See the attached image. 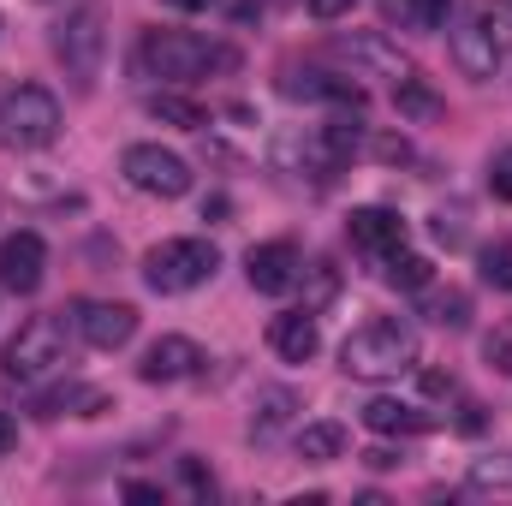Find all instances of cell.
<instances>
[{
	"label": "cell",
	"instance_id": "obj_1",
	"mask_svg": "<svg viewBox=\"0 0 512 506\" xmlns=\"http://www.w3.org/2000/svg\"><path fill=\"white\" fill-rule=\"evenodd\" d=\"M411 364H417V328L399 322V316L364 322V328L346 334V346H340V370L358 376V381H393V376H405Z\"/></svg>",
	"mask_w": 512,
	"mask_h": 506
},
{
	"label": "cell",
	"instance_id": "obj_2",
	"mask_svg": "<svg viewBox=\"0 0 512 506\" xmlns=\"http://www.w3.org/2000/svg\"><path fill=\"white\" fill-rule=\"evenodd\" d=\"M137 60H143L149 78L191 84V78H203V72H215V66H233V48H215V42L191 36V30H149L143 48H137Z\"/></svg>",
	"mask_w": 512,
	"mask_h": 506
},
{
	"label": "cell",
	"instance_id": "obj_3",
	"mask_svg": "<svg viewBox=\"0 0 512 506\" xmlns=\"http://www.w3.org/2000/svg\"><path fill=\"white\" fill-rule=\"evenodd\" d=\"M60 370H66V322L60 316H30L0 352V376L18 381V387H36Z\"/></svg>",
	"mask_w": 512,
	"mask_h": 506
},
{
	"label": "cell",
	"instance_id": "obj_4",
	"mask_svg": "<svg viewBox=\"0 0 512 506\" xmlns=\"http://www.w3.org/2000/svg\"><path fill=\"white\" fill-rule=\"evenodd\" d=\"M507 42H512V18L495 0H471L453 24V60H459L465 78H495Z\"/></svg>",
	"mask_w": 512,
	"mask_h": 506
},
{
	"label": "cell",
	"instance_id": "obj_5",
	"mask_svg": "<svg viewBox=\"0 0 512 506\" xmlns=\"http://www.w3.org/2000/svg\"><path fill=\"white\" fill-rule=\"evenodd\" d=\"M215 268H221V251L209 245V239H167V245H155V251L143 256V280L155 286V292H197L203 280H215Z\"/></svg>",
	"mask_w": 512,
	"mask_h": 506
},
{
	"label": "cell",
	"instance_id": "obj_6",
	"mask_svg": "<svg viewBox=\"0 0 512 506\" xmlns=\"http://www.w3.org/2000/svg\"><path fill=\"white\" fill-rule=\"evenodd\" d=\"M60 137V102L42 84H24L0 102V143L6 149H48Z\"/></svg>",
	"mask_w": 512,
	"mask_h": 506
},
{
	"label": "cell",
	"instance_id": "obj_7",
	"mask_svg": "<svg viewBox=\"0 0 512 506\" xmlns=\"http://www.w3.org/2000/svg\"><path fill=\"white\" fill-rule=\"evenodd\" d=\"M102 48H108V30H102V6H78L60 30H54V54L66 60L72 84L90 90L96 72H102Z\"/></svg>",
	"mask_w": 512,
	"mask_h": 506
},
{
	"label": "cell",
	"instance_id": "obj_8",
	"mask_svg": "<svg viewBox=\"0 0 512 506\" xmlns=\"http://www.w3.org/2000/svg\"><path fill=\"white\" fill-rule=\"evenodd\" d=\"M120 173H126V185H137L143 197H185L191 191V167H185V155H173V149H161V143H131L126 155H120Z\"/></svg>",
	"mask_w": 512,
	"mask_h": 506
},
{
	"label": "cell",
	"instance_id": "obj_9",
	"mask_svg": "<svg viewBox=\"0 0 512 506\" xmlns=\"http://www.w3.org/2000/svg\"><path fill=\"white\" fill-rule=\"evenodd\" d=\"M72 328H78L84 346H96V352H120V346H131V334H137V310H131V304L84 298V304H72Z\"/></svg>",
	"mask_w": 512,
	"mask_h": 506
},
{
	"label": "cell",
	"instance_id": "obj_10",
	"mask_svg": "<svg viewBox=\"0 0 512 506\" xmlns=\"http://www.w3.org/2000/svg\"><path fill=\"white\" fill-rule=\"evenodd\" d=\"M334 54H340L352 72H364V78H393V84H399V78H411V60H405V54L387 42L382 30H358V36H340V42H334Z\"/></svg>",
	"mask_w": 512,
	"mask_h": 506
},
{
	"label": "cell",
	"instance_id": "obj_11",
	"mask_svg": "<svg viewBox=\"0 0 512 506\" xmlns=\"http://www.w3.org/2000/svg\"><path fill=\"white\" fill-rule=\"evenodd\" d=\"M245 274H251V286H256V292L280 298V292H292V286L304 280V256H298V245L274 239V245H256V251L245 256Z\"/></svg>",
	"mask_w": 512,
	"mask_h": 506
},
{
	"label": "cell",
	"instance_id": "obj_12",
	"mask_svg": "<svg viewBox=\"0 0 512 506\" xmlns=\"http://www.w3.org/2000/svg\"><path fill=\"white\" fill-rule=\"evenodd\" d=\"M42 268H48V245H42V233H12V239L0 245V286H6V292L30 298V292L42 286Z\"/></svg>",
	"mask_w": 512,
	"mask_h": 506
},
{
	"label": "cell",
	"instance_id": "obj_13",
	"mask_svg": "<svg viewBox=\"0 0 512 506\" xmlns=\"http://www.w3.org/2000/svg\"><path fill=\"white\" fill-rule=\"evenodd\" d=\"M209 358H203V346L197 340H185V334H161L149 352H143V364H137V376L143 381H185L197 376Z\"/></svg>",
	"mask_w": 512,
	"mask_h": 506
},
{
	"label": "cell",
	"instance_id": "obj_14",
	"mask_svg": "<svg viewBox=\"0 0 512 506\" xmlns=\"http://www.w3.org/2000/svg\"><path fill=\"white\" fill-rule=\"evenodd\" d=\"M280 90L286 96H304V102H334V108H352V114L364 108V84L334 78V72H286Z\"/></svg>",
	"mask_w": 512,
	"mask_h": 506
},
{
	"label": "cell",
	"instance_id": "obj_15",
	"mask_svg": "<svg viewBox=\"0 0 512 506\" xmlns=\"http://www.w3.org/2000/svg\"><path fill=\"white\" fill-rule=\"evenodd\" d=\"M268 346L286 358V364H310L322 352V334H316V316L310 310H286L268 322Z\"/></svg>",
	"mask_w": 512,
	"mask_h": 506
},
{
	"label": "cell",
	"instance_id": "obj_16",
	"mask_svg": "<svg viewBox=\"0 0 512 506\" xmlns=\"http://www.w3.org/2000/svg\"><path fill=\"white\" fill-rule=\"evenodd\" d=\"M346 233H352V245L358 251H370V256H387V251H399L405 245V221L393 215V209H352V221H346Z\"/></svg>",
	"mask_w": 512,
	"mask_h": 506
},
{
	"label": "cell",
	"instance_id": "obj_17",
	"mask_svg": "<svg viewBox=\"0 0 512 506\" xmlns=\"http://www.w3.org/2000/svg\"><path fill=\"white\" fill-rule=\"evenodd\" d=\"M364 423H370L376 435H429V429H435V417L417 411V405H405V399H370V405H364Z\"/></svg>",
	"mask_w": 512,
	"mask_h": 506
},
{
	"label": "cell",
	"instance_id": "obj_18",
	"mask_svg": "<svg viewBox=\"0 0 512 506\" xmlns=\"http://www.w3.org/2000/svg\"><path fill=\"white\" fill-rule=\"evenodd\" d=\"M393 108H399V120H411V126H435V120L447 114V102H441V96H435L417 72L393 84Z\"/></svg>",
	"mask_w": 512,
	"mask_h": 506
},
{
	"label": "cell",
	"instance_id": "obj_19",
	"mask_svg": "<svg viewBox=\"0 0 512 506\" xmlns=\"http://www.w3.org/2000/svg\"><path fill=\"white\" fill-rule=\"evenodd\" d=\"M382 274H387V286H399V292H423V286L435 280V262L399 245V251H387V268H382Z\"/></svg>",
	"mask_w": 512,
	"mask_h": 506
},
{
	"label": "cell",
	"instance_id": "obj_20",
	"mask_svg": "<svg viewBox=\"0 0 512 506\" xmlns=\"http://www.w3.org/2000/svg\"><path fill=\"white\" fill-rule=\"evenodd\" d=\"M286 417H292V393H286V387H262V393H256L251 435L256 441H274V435L286 429Z\"/></svg>",
	"mask_w": 512,
	"mask_h": 506
},
{
	"label": "cell",
	"instance_id": "obj_21",
	"mask_svg": "<svg viewBox=\"0 0 512 506\" xmlns=\"http://www.w3.org/2000/svg\"><path fill=\"white\" fill-rule=\"evenodd\" d=\"M298 453L316 459V465H328V459L346 453V429H340V423H304V429H298Z\"/></svg>",
	"mask_w": 512,
	"mask_h": 506
},
{
	"label": "cell",
	"instance_id": "obj_22",
	"mask_svg": "<svg viewBox=\"0 0 512 506\" xmlns=\"http://www.w3.org/2000/svg\"><path fill=\"white\" fill-rule=\"evenodd\" d=\"M149 114H155L161 126H179V131H203L209 126L203 102H191V96H149Z\"/></svg>",
	"mask_w": 512,
	"mask_h": 506
},
{
	"label": "cell",
	"instance_id": "obj_23",
	"mask_svg": "<svg viewBox=\"0 0 512 506\" xmlns=\"http://www.w3.org/2000/svg\"><path fill=\"white\" fill-rule=\"evenodd\" d=\"M423 316L441 322V328H465V322H471V298H465L459 286H447V292H429V286H423Z\"/></svg>",
	"mask_w": 512,
	"mask_h": 506
},
{
	"label": "cell",
	"instance_id": "obj_24",
	"mask_svg": "<svg viewBox=\"0 0 512 506\" xmlns=\"http://www.w3.org/2000/svg\"><path fill=\"white\" fill-rule=\"evenodd\" d=\"M102 405H108V393H102V387H60V393H48V399H42L36 411H42V417H60V411H78V417H96Z\"/></svg>",
	"mask_w": 512,
	"mask_h": 506
},
{
	"label": "cell",
	"instance_id": "obj_25",
	"mask_svg": "<svg viewBox=\"0 0 512 506\" xmlns=\"http://www.w3.org/2000/svg\"><path fill=\"white\" fill-rule=\"evenodd\" d=\"M483 280H489L495 292H512V239H501V245L483 251Z\"/></svg>",
	"mask_w": 512,
	"mask_h": 506
},
{
	"label": "cell",
	"instance_id": "obj_26",
	"mask_svg": "<svg viewBox=\"0 0 512 506\" xmlns=\"http://www.w3.org/2000/svg\"><path fill=\"white\" fill-rule=\"evenodd\" d=\"M483 358H489L501 376H512V328H495V334L483 340Z\"/></svg>",
	"mask_w": 512,
	"mask_h": 506
},
{
	"label": "cell",
	"instance_id": "obj_27",
	"mask_svg": "<svg viewBox=\"0 0 512 506\" xmlns=\"http://www.w3.org/2000/svg\"><path fill=\"white\" fill-rule=\"evenodd\" d=\"M447 12H453V0H411L417 30H441V24H447Z\"/></svg>",
	"mask_w": 512,
	"mask_h": 506
},
{
	"label": "cell",
	"instance_id": "obj_28",
	"mask_svg": "<svg viewBox=\"0 0 512 506\" xmlns=\"http://www.w3.org/2000/svg\"><path fill=\"white\" fill-rule=\"evenodd\" d=\"M489 191H495L501 203H512V149H501V155L489 161Z\"/></svg>",
	"mask_w": 512,
	"mask_h": 506
},
{
	"label": "cell",
	"instance_id": "obj_29",
	"mask_svg": "<svg viewBox=\"0 0 512 506\" xmlns=\"http://www.w3.org/2000/svg\"><path fill=\"white\" fill-rule=\"evenodd\" d=\"M483 423H489V417H483V405H477V399H465V405H459V429H465V435H483Z\"/></svg>",
	"mask_w": 512,
	"mask_h": 506
},
{
	"label": "cell",
	"instance_id": "obj_30",
	"mask_svg": "<svg viewBox=\"0 0 512 506\" xmlns=\"http://www.w3.org/2000/svg\"><path fill=\"white\" fill-rule=\"evenodd\" d=\"M304 6H310L316 18H346V12H352L358 0H304Z\"/></svg>",
	"mask_w": 512,
	"mask_h": 506
},
{
	"label": "cell",
	"instance_id": "obj_31",
	"mask_svg": "<svg viewBox=\"0 0 512 506\" xmlns=\"http://www.w3.org/2000/svg\"><path fill=\"white\" fill-rule=\"evenodd\" d=\"M18 447V423H12V411H0V453H12Z\"/></svg>",
	"mask_w": 512,
	"mask_h": 506
},
{
	"label": "cell",
	"instance_id": "obj_32",
	"mask_svg": "<svg viewBox=\"0 0 512 506\" xmlns=\"http://www.w3.org/2000/svg\"><path fill=\"white\" fill-rule=\"evenodd\" d=\"M126 501H161V489L155 483H126Z\"/></svg>",
	"mask_w": 512,
	"mask_h": 506
},
{
	"label": "cell",
	"instance_id": "obj_33",
	"mask_svg": "<svg viewBox=\"0 0 512 506\" xmlns=\"http://www.w3.org/2000/svg\"><path fill=\"white\" fill-rule=\"evenodd\" d=\"M364 465H376V471H387V465H399V459H393L387 447H370V453H364Z\"/></svg>",
	"mask_w": 512,
	"mask_h": 506
},
{
	"label": "cell",
	"instance_id": "obj_34",
	"mask_svg": "<svg viewBox=\"0 0 512 506\" xmlns=\"http://www.w3.org/2000/svg\"><path fill=\"white\" fill-rule=\"evenodd\" d=\"M423 387H429V393H447V387H453V376H441V370H429V376H423Z\"/></svg>",
	"mask_w": 512,
	"mask_h": 506
},
{
	"label": "cell",
	"instance_id": "obj_35",
	"mask_svg": "<svg viewBox=\"0 0 512 506\" xmlns=\"http://www.w3.org/2000/svg\"><path fill=\"white\" fill-rule=\"evenodd\" d=\"M167 6H179V12H203L209 0H167Z\"/></svg>",
	"mask_w": 512,
	"mask_h": 506
}]
</instances>
